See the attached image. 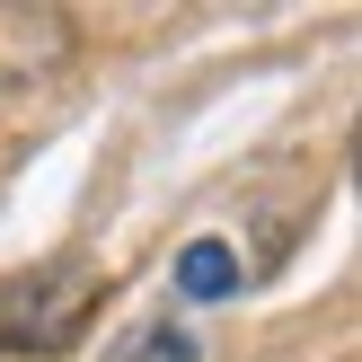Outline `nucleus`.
I'll use <instances>...</instances> for the list:
<instances>
[{
    "instance_id": "nucleus-1",
    "label": "nucleus",
    "mask_w": 362,
    "mask_h": 362,
    "mask_svg": "<svg viewBox=\"0 0 362 362\" xmlns=\"http://www.w3.org/2000/svg\"><path fill=\"white\" fill-rule=\"evenodd\" d=\"M98 300H106V274L88 257H53V265H27V274H0V354L45 362V354L80 345Z\"/></svg>"
},
{
    "instance_id": "nucleus-2",
    "label": "nucleus",
    "mask_w": 362,
    "mask_h": 362,
    "mask_svg": "<svg viewBox=\"0 0 362 362\" xmlns=\"http://www.w3.org/2000/svg\"><path fill=\"white\" fill-rule=\"evenodd\" d=\"M239 247H230V239H194V247H177V292H186V300H230V292H239Z\"/></svg>"
},
{
    "instance_id": "nucleus-3",
    "label": "nucleus",
    "mask_w": 362,
    "mask_h": 362,
    "mask_svg": "<svg viewBox=\"0 0 362 362\" xmlns=\"http://www.w3.org/2000/svg\"><path fill=\"white\" fill-rule=\"evenodd\" d=\"M194 354H204V345H194L177 318H141V327H124L98 362H194Z\"/></svg>"
}]
</instances>
